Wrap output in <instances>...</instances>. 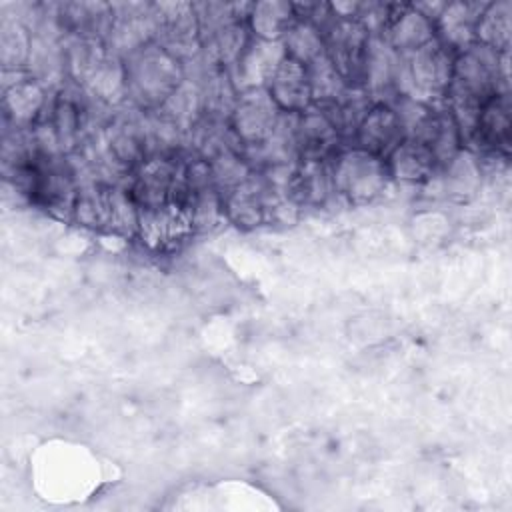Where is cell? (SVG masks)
I'll return each mask as SVG.
<instances>
[{
    "instance_id": "1",
    "label": "cell",
    "mask_w": 512,
    "mask_h": 512,
    "mask_svg": "<svg viewBox=\"0 0 512 512\" xmlns=\"http://www.w3.org/2000/svg\"><path fill=\"white\" fill-rule=\"evenodd\" d=\"M126 98L140 110H156L184 82V66L152 42L124 58Z\"/></svg>"
},
{
    "instance_id": "2",
    "label": "cell",
    "mask_w": 512,
    "mask_h": 512,
    "mask_svg": "<svg viewBox=\"0 0 512 512\" xmlns=\"http://www.w3.org/2000/svg\"><path fill=\"white\" fill-rule=\"evenodd\" d=\"M508 50L496 52L486 44L474 42L454 56V72L448 92L462 94L482 106L496 94L506 92Z\"/></svg>"
},
{
    "instance_id": "3",
    "label": "cell",
    "mask_w": 512,
    "mask_h": 512,
    "mask_svg": "<svg viewBox=\"0 0 512 512\" xmlns=\"http://www.w3.org/2000/svg\"><path fill=\"white\" fill-rule=\"evenodd\" d=\"M332 180L336 194L346 202L366 204L378 198L392 178L384 158L356 146L332 158Z\"/></svg>"
},
{
    "instance_id": "4",
    "label": "cell",
    "mask_w": 512,
    "mask_h": 512,
    "mask_svg": "<svg viewBox=\"0 0 512 512\" xmlns=\"http://www.w3.org/2000/svg\"><path fill=\"white\" fill-rule=\"evenodd\" d=\"M454 52L438 38L410 54H404L406 96L422 102H438L446 98L454 72Z\"/></svg>"
},
{
    "instance_id": "5",
    "label": "cell",
    "mask_w": 512,
    "mask_h": 512,
    "mask_svg": "<svg viewBox=\"0 0 512 512\" xmlns=\"http://www.w3.org/2000/svg\"><path fill=\"white\" fill-rule=\"evenodd\" d=\"M324 36V54L348 86L364 84V64L370 44L368 30L356 18H334Z\"/></svg>"
},
{
    "instance_id": "6",
    "label": "cell",
    "mask_w": 512,
    "mask_h": 512,
    "mask_svg": "<svg viewBox=\"0 0 512 512\" xmlns=\"http://www.w3.org/2000/svg\"><path fill=\"white\" fill-rule=\"evenodd\" d=\"M374 104L392 106L406 96L404 54L396 52L382 36H372L364 64V84Z\"/></svg>"
},
{
    "instance_id": "7",
    "label": "cell",
    "mask_w": 512,
    "mask_h": 512,
    "mask_svg": "<svg viewBox=\"0 0 512 512\" xmlns=\"http://www.w3.org/2000/svg\"><path fill=\"white\" fill-rule=\"evenodd\" d=\"M194 232L182 200L138 208V238L152 252H164L182 244Z\"/></svg>"
},
{
    "instance_id": "8",
    "label": "cell",
    "mask_w": 512,
    "mask_h": 512,
    "mask_svg": "<svg viewBox=\"0 0 512 512\" xmlns=\"http://www.w3.org/2000/svg\"><path fill=\"white\" fill-rule=\"evenodd\" d=\"M158 28L156 44L168 50L182 64L200 54V30L194 6L190 2L154 4Z\"/></svg>"
},
{
    "instance_id": "9",
    "label": "cell",
    "mask_w": 512,
    "mask_h": 512,
    "mask_svg": "<svg viewBox=\"0 0 512 512\" xmlns=\"http://www.w3.org/2000/svg\"><path fill=\"white\" fill-rule=\"evenodd\" d=\"M280 112L268 88H248L240 92L230 124L244 146H256L272 132Z\"/></svg>"
},
{
    "instance_id": "10",
    "label": "cell",
    "mask_w": 512,
    "mask_h": 512,
    "mask_svg": "<svg viewBox=\"0 0 512 512\" xmlns=\"http://www.w3.org/2000/svg\"><path fill=\"white\" fill-rule=\"evenodd\" d=\"M284 194L298 208L324 206L336 194L332 160H298L290 170Z\"/></svg>"
},
{
    "instance_id": "11",
    "label": "cell",
    "mask_w": 512,
    "mask_h": 512,
    "mask_svg": "<svg viewBox=\"0 0 512 512\" xmlns=\"http://www.w3.org/2000/svg\"><path fill=\"white\" fill-rule=\"evenodd\" d=\"M342 136L318 106L298 112L296 146L298 160H332L338 154Z\"/></svg>"
},
{
    "instance_id": "12",
    "label": "cell",
    "mask_w": 512,
    "mask_h": 512,
    "mask_svg": "<svg viewBox=\"0 0 512 512\" xmlns=\"http://www.w3.org/2000/svg\"><path fill=\"white\" fill-rule=\"evenodd\" d=\"M286 58L282 40H250L240 60L234 64L236 74H232L236 86L242 90L248 88H268L274 72Z\"/></svg>"
},
{
    "instance_id": "13",
    "label": "cell",
    "mask_w": 512,
    "mask_h": 512,
    "mask_svg": "<svg viewBox=\"0 0 512 512\" xmlns=\"http://www.w3.org/2000/svg\"><path fill=\"white\" fill-rule=\"evenodd\" d=\"M4 124L10 128H32L46 106L44 86L22 70L12 84L4 86Z\"/></svg>"
},
{
    "instance_id": "14",
    "label": "cell",
    "mask_w": 512,
    "mask_h": 512,
    "mask_svg": "<svg viewBox=\"0 0 512 512\" xmlns=\"http://www.w3.org/2000/svg\"><path fill=\"white\" fill-rule=\"evenodd\" d=\"M380 36L400 54H410L436 38L434 22L422 16L412 4H390V18Z\"/></svg>"
},
{
    "instance_id": "15",
    "label": "cell",
    "mask_w": 512,
    "mask_h": 512,
    "mask_svg": "<svg viewBox=\"0 0 512 512\" xmlns=\"http://www.w3.org/2000/svg\"><path fill=\"white\" fill-rule=\"evenodd\" d=\"M404 138L406 136L398 114L384 104H374L356 130L358 148L384 160Z\"/></svg>"
},
{
    "instance_id": "16",
    "label": "cell",
    "mask_w": 512,
    "mask_h": 512,
    "mask_svg": "<svg viewBox=\"0 0 512 512\" xmlns=\"http://www.w3.org/2000/svg\"><path fill=\"white\" fill-rule=\"evenodd\" d=\"M486 4L480 2H450L436 20L438 40L452 52H460L476 42V26Z\"/></svg>"
},
{
    "instance_id": "17",
    "label": "cell",
    "mask_w": 512,
    "mask_h": 512,
    "mask_svg": "<svg viewBox=\"0 0 512 512\" xmlns=\"http://www.w3.org/2000/svg\"><path fill=\"white\" fill-rule=\"evenodd\" d=\"M390 178L400 180V182H428L438 166V160L434 152L420 140L414 138H404L386 158Z\"/></svg>"
},
{
    "instance_id": "18",
    "label": "cell",
    "mask_w": 512,
    "mask_h": 512,
    "mask_svg": "<svg viewBox=\"0 0 512 512\" xmlns=\"http://www.w3.org/2000/svg\"><path fill=\"white\" fill-rule=\"evenodd\" d=\"M268 92L278 104V108L284 112H302L308 106H312V92L306 66L288 56L274 72L268 84Z\"/></svg>"
},
{
    "instance_id": "19",
    "label": "cell",
    "mask_w": 512,
    "mask_h": 512,
    "mask_svg": "<svg viewBox=\"0 0 512 512\" xmlns=\"http://www.w3.org/2000/svg\"><path fill=\"white\" fill-rule=\"evenodd\" d=\"M186 144H190L192 156H198L206 162L222 154L244 150V144L236 136L230 120H216L208 116H202L200 122L190 130Z\"/></svg>"
},
{
    "instance_id": "20",
    "label": "cell",
    "mask_w": 512,
    "mask_h": 512,
    "mask_svg": "<svg viewBox=\"0 0 512 512\" xmlns=\"http://www.w3.org/2000/svg\"><path fill=\"white\" fill-rule=\"evenodd\" d=\"M510 110L512 108H510L508 92H500L492 100H488L480 112L476 132L468 144L476 142L484 150H498L500 146L506 148L510 140V124H512Z\"/></svg>"
},
{
    "instance_id": "21",
    "label": "cell",
    "mask_w": 512,
    "mask_h": 512,
    "mask_svg": "<svg viewBox=\"0 0 512 512\" xmlns=\"http://www.w3.org/2000/svg\"><path fill=\"white\" fill-rule=\"evenodd\" d=\"M372 106L374 102L364 86H346L344 92L334 102L322 106L320 110L328 116L338 134L342 138H348L356 136L358 126L362 124Z\"/></svg>"
},
{
    "instance_id": "22",
    "label": "cell",
    "mask_w": 512,
    "mask_h": 512,
    "mask_svg": "<svg viewBox=\"0 0 512 512\" xmlns=\"http://www.w3.org/2000/svg\"><path fill=\"white\" fill-rule=\"evenodd\" d=\"M250 42L248 26L244 22H232L202 40V56L218 68L230 70L244 54Z\"/></svg>"
},
{
    "instance_id": "23",
    "label": "cell",
    "mask_w": 512,
    "mask_h": 512,
    "mask_svg": "<svg viewBox=\"0 0 512 512\" xmlns=\"http://www.w3.org/2000/svg\"><path fill=\"white\" fill-rule=\"evenodd\" d=\"M200 92H202L204 116L216 118V120H230L240 96V88L236 86L230 70L216 68L200 84Z\"/></svg>"
},
{
    "instance_id": "24",
    "label": "cell",
    "mask_w": 512,
    "mask_h": 512,
    "mask_svg": "<svg viewBox=\"0 0 512 512\" xmlns=\"http://www.w3.org/2000/svg\"><path fill=\"white\" fill-rule=\"evenodd\" d=\"M102 230L120 236H132L138 232V206L126 184L106 186Z\"/></svg>"
},
{
    "instance_id": "25",
    "label": "cell",
    "mask_w": 512,
    "mask_h": 512,
    "mask_svg": "<svg viewBox=\"0 0 512 512\" xmlns=\"http://www.w3.org/2000/svg\"><path fill=\"white\" fill-rule=\"evenodd\" d=\"M156 110H160L170 122H174L188 136L190 130L204 116L200 86L184 78V82Z\"/></svg>"
},
{
    "instance_id": "26",
    "label": "cell",
    "mask_w": 512,
    "mask_h": 512,
    "mask_svg": "<svg viewBox=\"0 0 512 512\" xmlns=\"http://www.w3.org/2000/svg\"><path fill=\"white\" fill-rule=\"evenodd\" d=\"M248 20L256 38L278 42L286 36V32L298 18L294 12V4L272 0V2L254 4Z\"/></svg>"
},
{
    "instance_id": "27",
    "label": "cell",
    "mask_w": 512,
    "mask_h": 512,
    "mask_svg": "<svg viewBox=\"0 0 512 512\" xmlns=\"http://www.w3.org/2000/svg\"><path fill=\"white\" fill-rule=\"evenodd\" d=\"M510 34H512V4L506 0L486 4L476 26V42L486 44L496 52H504L508 50Z\"/></svg>"
},
{
    "instance_id": "28",
    "label": "cell",
    "mask_w": 512,
    "mask_h": 512,
    "mask_svg": "<svg viewBox=\"0 0 512 512\" xmlns=\"http://www.w3.org/2000/svg\"><path fill=\"white\" fill-rule=\"evenodd\" d=\"M32 38L20 18L4 20L0 32V58L4 70H28Z\"/></svg>"
},
{
    "instance_id": "29",
    "label": "cell",
    "mask_w": 512,
    "mask_h": 512,
    "mask_svg": "<svg viewBox=\"0 0 512 512\" xmlns=\"http://www.w3.org/2000/svg\"><path fill=\"white\" fill-rule=\"evenodd\" d=\"M306 72H308V82L312 92V104L318 108L334 102L348 86L326 54H320L318 58L308 62Z\"/></svg>"
},
{
    "instance_id": "30",
    "label": "cell",
    "mask_w": 512,
    "mask_h": 512,
    "mask_svg": "<svg viewBox=\"0 0 512 512\" xmlns=\"http://www.w3.org/2000/svg\"><path fill=\"white\" fill-rule=\"evenodd\" d=\"M286 56L300 62V64H308L314 58H318L320 54H324V36L322 32L308 20L298 18L290 30L286 32V36L282 38Z\"/></svg>"
},
{
    "instance_id": "31",
    "label": "cell",
    "mask_w": 512,
    "mask_h": 512,
    "mask_svg": "<svg viewBox=\"0 0 512 512\" xmlns=\"http://www.w3.org/2000/svg\"><path fill=\"white\" fill-rule=\"evenodd\" d=\"M444 168V188L450 194H472L474 188L478 186L480 180V168L476 164V156L468 150H458L446 164Z\"/></svg>"
},
{
    "instance_id": "32",
    "label": "cell",
    "mask_w": 512,
    "mask_h": 512,
    "mask_svg": "<svg viewBox=\"0 0 512 512\" xmlns=\"http://www.w3.org/2000/svg\"><path fill=\"white\" fill-rule=\"evenodd\" d=\"M210 166V174H212V182L214 186L220 190V194L224 196L226 192H230L232 188L240 186L242 182H246L252 174L254 168L250 166V162L242 152H230V154H222L214 160L208 162Z\"/></svg>"
}]
</instances>
